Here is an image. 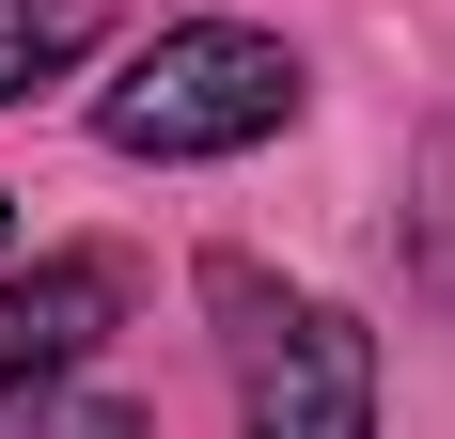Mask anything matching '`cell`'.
I'll use <instances>...</instances> for the list:
<instances>
[{
    "label": "cell",
    "instance_id": "6",
    "mask_svg": "<svg viewBox=\"0 0 455 439\" xmlns=\"http://www.w3.org/2000/svg\"><path fill=\"white\" fill-rule=\"evenodd\" d=\"M0 251H16V204H0Z\"/></svg>",
    "mask_w": 455,
    "mask_h": 439
},
{
    "label": "cell",
    "instance_id": "5",
    "mask_svg": "<svg viewBox=\"0 0 455 439\" xmlns=\"http://www.w3.org/2000/svg\"><path fill=\"white\" fill-rule=\"evenodd\" d=\"M0 439H141L126 393H63V377H32V393H0Z\"/></svg>",
    "mask_w": 455,
    "mask_h": 439
},
{
    "label": "cell",
    "instance_id": "1",
    "mask_svg": "<svg viewBox=\"0 0 455 439\" xmlns=\"http://www.w3.org/2000/svg\"><path fill=\"white\" fill-rule=\"evenodd\" d=\"M94 126H110V157H157V173L173 157H251V141L299 126V47L251 32V16H173L94 94Z\"/></svg>",
    "mask_w": 455,
    "mask_h": 439
},
{
    "label": "cell",
    "instance_id": "4",
    "mask_svg": "<svg viewBox=\"0 0 455 439\" xmlns=\"http://www.w3.org/2000/svg\"><path fill=\"white\" fill-rule=\"evenodd\" d=\"M79 47H94V0H0V110L32 79H63Z\"/></svg>",
    "mask_w": 455,
    "mask_h": 439
},
{
    "label": "cell",
    "instance_id": "3",
    "mask_svg": "<svg viewBox=\"0 0 455 439\" xmlns=\"http://www.w3.org/2000/svg\"><path fill=\"white\" fill-rule=\"evenodd\" d=\"M126 299H141L126 251H32V267H0V393L79 377V361L126 330Z\"/></svg>",
    "mask_w": 455,
    "mask_h": 439
},
{
    "label": "cell",
    "instance_id": "2",
    "mask_svg": "<svg viewBox=\"0 0 455 439\" xmlns=\"http://www.w3.org/2000/svg\"><path fill=\"white\" fill-rule=\"evenodd\" d=\"M204 299L235 314V377H251V439H377V330L330 299H267L251 267H204Z\"/></svg>",
    "mask_w": 455,
    "mask_h": 439
}]
</instances>
